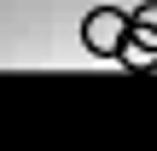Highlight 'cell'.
Here are the masks:
<instances>
[{
    "instance_id": "cell-2",
    "label": "cell",
    "mask_w": 157,
    "mask_h": 151,
    "mask_svg": "<svg viewBox=\"0 0 157 151\" xmlns=\"http://www.w3.org/2000/svg\"><path fill=\"white\" fill-rule=\"evenodd\" d=\"M122 64H128V70H157V35L146 23H134V35H128V47H122Z\"/></svg>"
},
{
    "instance_id": "cell-1",
    "label": "cell",
    "mask_w": 157,
    "mask_h": 151,
    "mask_svg": "<svg viewBox=\"0 0 157 151\" xmlns=\"http://www.w3.org/2000/svg\"><path fill=\"white\" fill-rule=\"evenodd\" d=\"M128 35H134V12H128V6H93V12L82 17V47H87L93 58H122Z\"/></svg>"
},
{
    "instance_id": "cell-3",
    "label": "cell",
    "mask_w": 157,
    "mask_h": 151,
    "mask_svg": "<svg viewBox=\"0 0 157 151\" xmlns=\"http://www.w3.org/2000/svg\"><path fill=\"white\" fill-rule=\"evenodd\" d=\"M134 23H146V29L157 35V0H146V6H134Z\"/></svg>"
}]
</instances>
